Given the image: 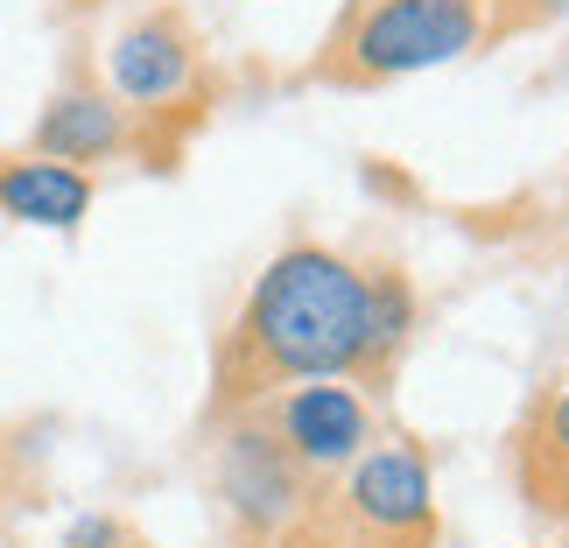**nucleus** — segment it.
<instances>
[{"label": "nucleus", "instance_id": "obj_1", "mask_svg": "<svg viewBox=\"0 0 569 548\" xmlns=\"http://www.w3.org/2000/svg\"><path fill=\"white\" fill-rule=\"evenodd\" d=\"M359 296H366V275L352 253L317 247V239L281 247L253 275L232 323L218 331L204 422L247 415L253 401H268L281 387H302V380H352Z\"/></svg>", "mask_w": 569, "mask_h": 548}, {"label": "nucleus", "instance_id": "obj_2", "mask_svg": "<svg viewBox=\"0 0 569 548\" xmlns=\"http://www.w3.org/2000/svg\"><path fill=\"white\" fill-rule=\"evenodd\" d=\"M478 36H492V0H345L302 78L323 92H380L443 71Z\"/></svg>", "mask_w": 569, "mask_h": 548}, {"label": "nucleus", "instance_id": "obj_3", "mask_svg": "<svg viewBox=\"0 0 569 548\" xmlns=\"http://www.w3.org/2000/svg\"><path fill=\"white\" fill-rule=\"evenodd\" d=\"M106 92L141 120V162L169 169L183 156V141L211 120V57L197 21L177 0L134 8L106 36Z\"/></svg>", "mask_w": 569, "mask_h": 548}, {"label": "nucleus", "instance_id": "obj_4", "mask_svg": "<svg viewBox=\"0 0 569 548\" xmlns=\"http://www.w3.org/2000/svg\"><path fill=\"white\" fill-rule=\"evenodd\" d=\"M323 478H310L289 450L260 429V415H226L211 422V492L218 514L239 548H281V535L296 528V514L310 507V492Z\"/></svg>", "mask_w": 569, "mask_h": 548}, {"label": "nucleus", "instance_id": "obj_5", "mask_svg": "<svg viewBox=\"0 0 569 548\" xmlns=\"http://www.w3.org/2000/svg\"><path fill=\"white\" fill-rule=\"evenodd\" d=\"M247 415H260V429H268L310 478H338L380 436V415H373V401H366L352 380L281 387V393H268V401H253Z\"/></svg>", "mask_w": 569, "mask_h": 548}, {"label": "nucleus", "instance_id": "obj_6", "mask_svg": "<svg viewBox=\"0 0 569 548\" xmlns=\"http://www.w3.org/2000/svg\"><path fill=\"white\" fill-rule=\"evenodd\" d=\"M29 148H36V156H57V162L92 169V162H113V156H141V120L127 113L113 92H106L99 71L71 63L63 84L42 99V113L29 127Z\"/></svg>", "mask_w": 569, "mask_h": 548}, {"label": "nucleus", "instance_id": "obj_7", "mask_svg": "<svg viewBox=\"0 0 569 548\" xmlns=\"http://www.w3.org/2000/svg\"><path fill=\"white\" fill-rule=\"evenodd\" d=\"M507 478L535 520H549V528L569 520V372L520 408V422L507 436Z\"/></svg>", "mask_w": 569, "mask_h": 548}, {"label": "nucleus", "instance_id": "obj_8", "mask_svg": "<svg viewBox=\"0 0 569 548\" xmlns=\"http://www.w3.org/2000/svg\"><path fill=\"white\" fill-rule=\"evenodd\" d=\"M366 275V296H359V359H352V387L366 401H380L393 387V372H401L415 331H422V302H415V281L401 260L387 253H366L359 260Z\"/></svg>", "mask_w": 569, "mask_h": 548}, {"label": "nucleus", "instance_id": "obj_9", "mask_svg": "<svg viewBox=\"0 0 569 548\" xmlns=\"http://www.w3.org/2000/svg\"><path fill=\"white\" fill-rule=\"evenodd\" d=\"M99 205V177L78 162L36 156V148H8L0 156V218L36 232H78Z\"/></svg>", "mask_w": 569, "mask_h": 548}, {"label": "nucleus", "instance_id": "obj_10", "mask_svg": "<svg viewBox=\"0 0 569 548\" xmlns=\"http://www.w3.org/2000/svg\"><path fill=\"white\" fill-rule=\"evenodd\" d=\"M562 541H569V520H562Z\"/></svg>", "mask_w": 569, "mask_h": 548}]
</instances>
